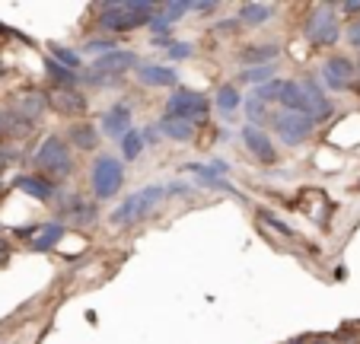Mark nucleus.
Segmentation results:
<instances>
[{
    "instance_id": "nucleus-1",
    "label": "nucleus",
    "mask_w": 360,
    "mask_h": 344,
    "mask_svg": "<svg viewBox=\"0 0 360 344\" xmlns=\"http://www.w3.org/2000/svg\"><path fill=\"white\" fill-rule=\"evenodd\" d=\"M153 16H157V10H153V4H147V0L109 4V7H102L99 26L109 29V32H128V29H137V26H150Z\"/></svg>"
},
{
    "instance_id": "nucleus-2",
    "label": "nucleus",
    "mask_w": 360,
    "mask_h": 344,
    "mask_svg": "<svg viewBox=\"0 0 360 344\" xmlns=\"http://www.w3.org/2000/svg\"><path fill=\"white\" fill-rule=\"evenodd\" d=\"M93 195L99 198V201H109V198H115L118 191H122V185H124V166H122V160L118 156H112V153H102V156H96V163H93Z\"/></svg>"
},
{
    "instance_id": "nucleus-3",
    "label": "nucleus",
    "mask_w": 360,
    "mask_h": 344,
    "mask_svg": "<svg viewBox=\"0 0 360 344\" xmlns=\"http://www.w3.org/2000/svg\"><path fill=\"white\" fill-rule=\"evenodd\" d=\"M163 195H166L163 185H147V189L134 191V195L124 198L122 208H118L115 214H112V223H115V227H128V223L143 220V217H147L150 210L157 208V201H160Z\"/></svg>"
},
{
    "instance_id": "nucleus-4",
    "label": "nucleus",
    "mask_w": 360,
    "mask_h": 344,
    "mask_svg": "<svg viewBox=\"0 0 360 344\" xmlns=\"http://www.w3.org/2000/svg\"><path fill=\"white\" fill-rule=\"evenodd\" d=\"M211 112V102L204 93H195V89H179V93L169 96L166 102V118H176V122H204Z\"/></svg>"
},
{
    "instance_id": "nucleus-5",
    "label": "nucleus",
    "mask_w": 360,
    "mask_h": 344,
    "mask_svg": "<svg viewBox=\"0 0 360 344\" xmlns=\"http://www.w3.org/2000/svg\"><path fill=\"white\" fill-rule=\"evenodd\" d=\"M35 166H39L41 172H48V176L64 179L70 172V150H68V144H64L61 137H45V144L35 150Z\"/></svg>"
},
{
    "instance_id": "nucleus-6",
    "label": "nucleus",
    "mask_w": 360,
    "mask_h": 344,
    "mask_svg": "<svg viewBox=\"0 0 360 344\" xmlns=\"http://www.w3.org/2000/svg\"><path fill=\"white\" fill-rule=\"evenodd\" d=\"M341 35V26H338V16H335L332 7H316L306 20V39L313 42L319 48H332Z\"/></svg>"
},
{
    "instance_id": "nucleus-7",
    "label": "nucleus",
    "mask_w": 360,
    "mask_h": 344,
    "mask_svg": "<svg viewBox=\"0 0 360 344\" xmlns=\"http://www.w3.org/2000/svg\"><path fill=\"white\" fill-rule=\"evenodd\" d=\"M354 77H357V64H354L351 58H345V54H332V58L322 64V83H326L328 89H335V93L351 87Z\"/></svg>"
},
{
    "instance_id": "nucleus-8",
    "label": "nucleus",
    "mask_w": 360,
    "mask_h": 344,
    "mask_svg": "<svg viewBox=\"0 0 360 344\" xmlns=\"http://www.w3.org/2000/svg\"><path fill=\"white\" fill-rule=\"evenodd\" d=\"M274 125H278V134H281V141H284L287 147L303 144L306 137L313 134V128H316V122H309L306 115H293V112H284Z\"/></svg>"
},
{
    "instance_id": "nucleus-9",
    "label": "nucleus",
    "mask_w": 360,
    "mask_h": 344,
    "mask_svg": "<svg viewBox=\"0 0 360 344\" xmlns=\"http://www.w3.org/2000/svg\"><path fill=\"white\" fill-rule=\"evenodd\" d=\"M131 118H134V112H131L128 102H115V106H109L105 112H102V134L105 137H124L131 131Z\"/></svg>"
},
{
    "instance_id": "nucleus-10",
    "label": "nucleus",
    "mask_w": 360,
    "mask_h": 344,
    "mask_svg": "<svg viewBox=\"0 0 360 344\" xmlns=\"http://www.w3.org/2000/svg\"><path fill=\"white\" fill-rule=\"evenodd\" d=\"M243 144L249 147V153L255 156L259 163H274L278 160V150H274L271 137H268L262 128H255V125H245L243 128Z\"/></svg>"
},
{
    "instance_id": "nucleus-11",
    "label": "nucleus",
    "mask_w": 360,
    "mask_h": 344,
    "mask_svg": "<svg viewBox=\"0 0 360 344\" xmlns=\"http://www.w3.org/2000/svg\"><path fill=\"white\" fill-rule=\"evenodd\" d=\"M134 64H137L134 51L115 48V51H109V54H102V58H96L93 70H96V74H109V77H115V74H124V70H131Z\"/></svg>"
},
{
    "instance_id": "nucleus-12",
    "label": "nucleus",
    "mask_w": 360,
    "mask_h": 344,
    "mask_svg": "<svg viewBox=\"0 0 360 344\" xmlns=\"http://www.w3.org/2000/svg\"><path fill=\"white\" fill-rule=\"evenodd\" d=\"M300 87H303V96H306V118H309V122H319V118L332 115V102L326 99V93H322L313 80H303Z\"/></svg>"
},
{
    "instance_id": "nucleus-13",
    "label": "nucleus",
    "mask_w": 360,
    "mask_h": 344,
    "mask_svg": "<svg viewBox=\"0 0 360 344\" xmlns=\"http://www.w3.org/2000/svg\"><path fill=\"white\" fill-rule=\"evenodd\" d=\"M137 80L147 83V87H176L179 74L172 68H160V64H143L137 70Z\"/></svg>"
},
{
    "instance_id": "nucleus-14",
    "label": "nucleus",
    "mask_w": 360,
    "mask_h": 344,
    "mask_svg": "<svg viewBox=\"0 0 360 344\" xmlns=\"http://www.w3.org/2000/svg\"><path fill=\"white\" fill-rule=\"evenodd\" d=\"M16 189L26 191V195L35 198V201H48V198L55 195V185L41 176H16Z\"/></svg>"
},
{
    "instance_id": "nucleus-15",
    "label": "nucleus",
    "mask_w": 360,
    "mask_h": 344,
    "mask_svg": "<svg viewBox=\"0 0 360 344\" xmlns=\"http://www.w3.org/2000/svg\"><path fill=\"white\" fill-rule=\"evenodd\" d=\"M64 233H68V229H64V223H45V227H39V233H35V239L29 243V249H32V252H48L51 246L61 243Z\"/></svg>"
},
{
    "instance_id": "nucleus-16",
    "label": "nucleus",
    "mask_w": 360,
    "mask_h": 344,
    "mask_svg": "<svg viewBox=\"0 0 360 344\" xmlns=\"http://www.w3.org/2000/svg\"><path fill=\"white\" fill-rule=\"evenodd\" d=\"M51 102H55V108H58V112H64V115H83V112H86V99H83V96H77L70 87L58 89V93L51 96Z\"/></svg>"
},
{
    "instance_id": "nucleus-17",
    "label": "nucleus",
    "mask_w": 360,
    "mask_h": 344,
    "mask_svg": "<svg viewBox=\"0 0 360 344\" xmlns=\"http://www.w3.org/2000/svg\"><path fill=\"white\" fill-rule=\"evenodd\" d=\"M274 58H278V48L274 45H249L239 51V61L252 64V68H265V64L274 61Z\"/></svg>"
},
{
    "instance_id": "nucleus-18",
    "label": "nucleus",
    "mask_w": 360,
    "mask_h": 344,
    "mask_svg": "<svg viewBox=\"0 0 360 344\" xmlns=\"http://www.w3.org/2000/svg\"><path fill=\"white\" fill-rule=\"evenodd\" d=\"M271 4H243L239 7V23H245V26H262V23H268V16H271Z\"/></svg>"
},
{
    "instance_id": "nucleus-19",
    "label": "nucleus",
    "mask_w": 360,
    "mask_h": 344,
    "mask_svg": "<svg viewBox=\"0 0 360 344\" xmlns=\"http://www.w3.org/2000/svg\"><path fill=\"white\" fill-rule=\"evenodd\" d=\"M160 134L172 137V141H191V134H195V125L176 122V118H163V122H160Z\"/></svg>"
},
{
    "instance_id": "nucleus-20",
    "label": "nucleus",
    "mask_w": 360,
    "mask_h": 344,
    "mask_svg": "<svg viewBox=\"0 0 360 344\" xmlns=\"http://www.w3.org/2000/svg\"><path fill=\"white\" fill-rule=\"evenodd\" d=\"M188 172H198V182H204V185H211V189H220V191H233V185L230 182H224V179L217 176V169H211V166H185ZM236 195V191H233Z\"/></svg>"
},
{
    "instance_id": "nucleus-21",
    "label": "nucleus",
    "mask_w": 360,
    "mask_h": 344,
    "mask_svg": "<svg viewBox=\"0 0 360 344\" xmlns=\"http://www.w3.org/2000/svg\"><path fill=\"white\" fill-rule=\"evenodd\" d=\"M239 106H243V99H239V89L233 87V83H224V87L217 89V108L224 115H233Z\"/></svg>"
},
{
    "instance_id": "nucleus-22",
    "label": "nucleus",
    "mask_w": 360,
    "mask_h": 344,
    "mask_svg": "<svg viewBox=\"0 0 360 344\" xmlns=\"http://www.w3.org/2000/svg\"><path fill=\"white\" fill-rule=\"evenodd\" d=\"M122 153H124V160H131V163H134L137 156L143 153V141H141V131H128V134L122 137Z\"/></svg>"
},
{
    "instance_id": "nucleus-23",
    "label": "nucleus",
    "mask_w": 360,
    "mask_h": 344,
    "mask_svg": "<svg viewBox=\"0 0 360 344\" xmlns=\"http://www.w3.org/2000/svg\"><path fill=\"white\" fill-rule=\"evenodd\" d=\"M70 141H74L80 150H96V141H99V137H96V131L89 128V125H77V128L70 131Z\"/></svg>"
},
{
    "instance_id": "nucleus-24",
    "label": "nucleus",
    "mask_w": 360,
    "mask_h": 344,
    "mask_svg": "<svg viewBox=\"0 0 360 344\" xmlns=\"http://www.w3.org/2000/svg\"><path fill=\"white\" fill-rule=\"evenodd\" d=\"M51 61L61 64V68H68V70H77L80 68V54H74L70 48H64V45H55L51 48Z\"/></svg>"
},
{
    "instance_id": "nucleus-25",
    "label": "nucleus",
    "mask_w": 360,
    "mask_h": 344,
    "mask_svg": "<svg viewBox=\"0 0 360 344\" xmlns=\"http://www.w3.org/2000/svg\"><path fill=\"white\" fill-rule=\"evenodd\" d=\"M48 74H51V80L64 83V87H74V83L80 80V74H74V70L61 68V64H55V61H48Z\"/></svg>"
},
{
    "instance_id": "nucleus-26",
    "label": "nucleus",
    "mask_w": 360,
    "mask_h": 344,
    "mask_svg": "<svg viewBox=\"0 0 360 344\" xmlns=\"http://www.w3.org/2000/svg\"><path fill=\"white\" fill-rule=\"evenodd\" d=\"M243 80L245 83H262V87H265V83L274 80V68H271V64H265V68H249L243 74Z\"/></svg>"
},
{
    "instance_id": "nucleus-27",
    "label": "nucleus",
    "mask_w": 360,
    "mask_h": 344,
    "mask_svg": "<svg viewBox=\"0 0 360 344\" xmlns=\"http://www.w3.org/2000/svg\"><path fill=\"white\" fill-rule=\"evenodd\" d=\"M188 10H191V4H166V7H163V20L172 26V23H176L179 16H185Z\"/></svg>"
},
{
    "instance_id": "nucleus-28",
    "label": "nucleus",
    "mask_w": 360,
    "mask_h": 344,
    "mask_svg": "<svg viewBox=\"0 0 360 344\" xmlns=\"http://www.w3.org/2000/svg\"><path fill=\"white\" fill-rule=\"evenodd\" d=\"M115 42H109V39H93V42H86V51H93V54H109V51H115Z\"/></svg>"
},
{
    "instance_id": "nucleus-29",
    "label": "nucleus",
    "mask_w": 360,
    "mask_h": 344,
    "mask_svg": "<svg viewBox=\"0 0 360 344\" xmlns=\"http://www.w3.org/2000/svg\"><path fill=\"white\" fill-rule=\"evenodd\" d=\"M169 58H176V61L191 58V45H185V42H172V45H169Z\"/></svg>"
},
{
    "instance_id": "nucleus-30",
    "label": "nucleus",
    "mask_w": 360,
    "mask_h": 344,
    "mask_svg": "<svg viewBox=\"0 0 360 344\" xmlns=\"http://www.w3.org/2000/svg\"><path fill=\"white\" fill-rule=\"evenodd\" d=\"M347 39H351V45H354V48H360V23H354V26H351Z\"/></svg>"
},
{
    "instance_id": "nucleus-31",
    "label": "nucleus",
    "mask_w": 360,
    "mask_h": 344,
    "mask_svg": "<svg viewBox=\"0 0 360 344\" xmlns=\"http://www.w3.org/2000/svg\"><path fill=\"white\" fill-rule=\"evenodd\" d=\"M262 112H265V106H262V102H255V99H252V102H249V115H252V118H259Z\"/></svg>"
},
{
    "instance_id": "nucleus-32",
    "label": "nucleus",
    "mask_w": 360,
    "mask_h": 344,
    "mask_svg": "<svg viewBox=\"0 0 360 344\" xmlns=\"http://www.w3.org/2000/svg\"><path fill=\"white\" fill-rule=\"evenodd\" d=\"M157 137H160V131H157V128H147V131H143V134H141V141L157 144Z\"/></svg>"
},
{
    "instance_id": "nucleus-33",
    "label": "nucleus",
    "mask_w": 360,
    "mask_h": 344,
    "mask_svg": "<svg viewBox=\"0 0 360 344\" xmlns=\"http://www.w3.org/2000/svg\"><path fill=\"white\" fill-rule=\"evenodd\" d=\"M7 258H10V246L0 243V265H7Z\"/></svg>"
},
{
    "instance_id": "nucleus-34",
    "label": "nucleus",
    "mask_w": 360,
    "mask_h": 344,
    "mask_svg": "<svg viewBox=\"0 0 360 344\" xmlns=\"http://www.w3.org/2000/svg\"><path fill=\"white\" fill-rule=\"evenodd\" d=\"M341 10L345 13H360V4H341Z\"/></svg>"
},
{
    "instance_id": "nucleus-35",
    "label": "nucleus",
    "mask_w": 360,
    "mask_h": 344,
    "mask_svg": "<svg viewBox=\"0 0 360 344\" xmlns=\"http://www.w3.org/2000/svg\"><path fill=\"white\" fill-rule=\"evenodd\" d=\"M4 128H7V125H4V115H0V131H4Z\"/></svg>"
},
{
    "instance_id": "nucleus-36",
    "label": "nucleus",
    "mask_w": 360,
    "mask_h": 344,
    "mask_svg": "<svg viewBox=\"0 0 360 344\" xmlns=\"http://www.w3.org/2000/svg\"><path fill=\"white\" fill-rule=\"evenodd\" d=\"M357 77H360V70H357Z\"/></svg>"
}]
</instances>
